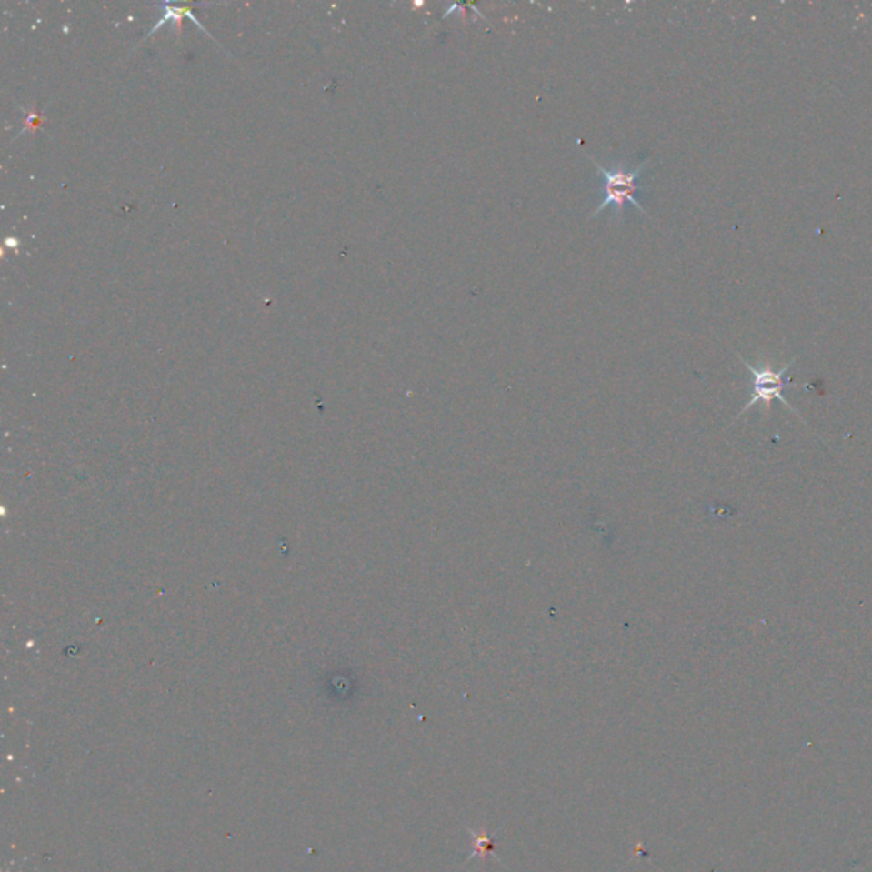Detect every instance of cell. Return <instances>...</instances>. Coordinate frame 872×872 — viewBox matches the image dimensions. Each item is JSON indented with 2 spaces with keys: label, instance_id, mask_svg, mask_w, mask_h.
I'll list each match as a JSON object with an SVG mask.
<instances>
[{
  "label": "cell",
  "instance_id": "6da1fadb",
  "mask_svg": "<svg viewBox=\"0 0 872 872\" xmlns=\"http://www.w3.org/2000/svg\"><path fill=\"white\" fill-rule=\"evenodd\" d=\"M590 161L598 169L600 179H602V186H600L602 202L593 210L591 218H595L598 214H602L605 208H610V206L616 210L618 216H622L626 203H631L632 206H636L639 212L647 215V212L643 208L641 202L636 198V193H639L643 189L639 186V179H641L646 165H647L646 162L639 164L637 167H627V165L620 164V165H616L612 169H606L602 164L595 161L593 157H590Z\"/></svg>",
  "mask_w": 872,
  "mask_h": 872
},
{
  "label": "cell",
  "instance_id": "7a4b0ae2",
  "mask_svg": "<svg viewBox=\"0 0 872 872\" xmlns=\"http://www.w3.org/2000/svg\"><path fill=\"white\" fill-rule=\"evenodd\" d=\"M738 356L739 360L743 362V365L748 368V372L753 376V396L750 397V401L745 404V407L739 411L738 416L735 417V419L743 416L750 407H753L755 404L758 403H764L765 411H770V404H772V401H776V399H778L786 407H789L791 411H794V413L799 416L797 409H794L791 404L786 401V397L782 396L784 387H786V386H792L791 380L786 378V374H787V370L791 368L794 358H792L791 362L786 363L784 366H780V368L776 370V368H772V366H768V365L755 366L753 363L745 360L741 355H738Z\"/></svg>",
  "mask_w": 872,
  "mask_h": 872
},
{
  "label": "cell",
  "instance_id": "3957f363",
  "mask_svg": "<svg viewBox=\"0 0 872 872\" xmlns=\"http://www.w3.org/2000/svg\"><path fill=\"white\" fill-rule=\"evenodd\" d=\"M162 9H164V14H162L161 21H159V23L155 25V27H154V29H152V31H150L148 35H154L155 31H159V29H161L162 25H164V23H167V21H173V23H175V25H177V26H179V29H181V19H183L185 15H186V17H189V19H191V21H193V23H195L196 26L200 27L202 31H205V33L208 35V31H206V29H205V27L202 26V23H200V21H198V19H196V17L193 15V11H191V7H189V5H181V7H173V5H162Z\"/></svg>",
  "mask_w": 872,
  "mask_h": 872
}]
</instances>
